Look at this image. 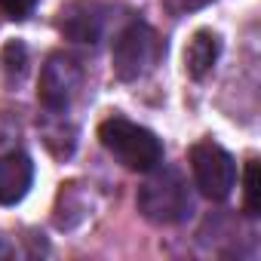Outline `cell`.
<instances>
[{"label": "cell", "instance_id": "6da1fadb", "mask_svg": "<svg viewBox=\"0 0 261 261\" xmlns=\"http://www.w3.org/2000/svg\"><path fill=\"white\" fill-rule=\"evenodd\" d=\"M98 142L105 151L120 160L133 172H151L163 160V142L151 133V129L126 120V117H108L98 126Z\"/></svg>", "mask_w": 261, "mask_h": 261}, {"label": "cell", "instance_id": "7a4b0ae2", "mask_svg": "<svg viewBox=\"0 0 261 261\" xmlns=\"http://www.w3.org/2000/svg\"><path fill=\"white\" fill-rule=\"evenodd\" d=\"M136 203H139V212L154 224H178L194 209L185 175L178 169H157V166L139 188Z\"/></svg>", "mask_w": 261, "mask_h": 261}, {"label": "cell", "instance_id": "3957f363", "mask_svg": "<svg viewBox=\"0 0 261 261\" xmlns=\"http://www.w3.org/2000/svg\"><path fill=\"white\" fill-rule=\"evenodd\" d=\"M160 53H163V40L157 37V31L148 22H133V25H126L114 40V53H111L114 74L120 80H126V83L139 80L157 65Z\"/></svg>", "mask_w": 261, "mask_h": 261}, {"label": "cell", "instance_id": "277c9868", "mask_svg": "<svg viewBox=\"0 0 261 261\" xmlns=\"http://www.w3.org/2000/svg\"><path fill=\"white\" fill-rule=\"evenodd\" d=\"M191 160V172H194V185L200 188L203 197L209 200H227L233 185H237V163L233 157L212 139L197 142L188 154Z\"/></svg>", "mask_w": 261, "mask_h": 261}, {"label": "cell", "instance_id": "5b68a950", "mask_svg": "<svg viewBox=\"0 0 261 261\" xmlns=\"http://www.w3.org/2000/svg\"><path fill=\"white\" fill-rule=\"evenodd\" d=\"M83 86V68L77 59L56 53L46 59L43 71H40V83H37V98L49 114H65L71 108V101L77 98Z\"/></svg>", "mask_w": 261, "mask_h": 261}, {"label": "cell", "instance_id": "8992f818", "mask_svg": "<svg viewBox=\"0 0 261 261\" xmlns=\"http://www.w3.org/2000/svg\"><path fill=\"white\" fill-rule=\"evenodd\" d=\"M34 181V163L22 151H10L0 157V206H16L25 200Z\"/></svg>", "mask_w": 261, "mask_h": 261}, {"label": "cell", "instance_id": "52a82bcc", "mask_svg": "<svg viewBox=\"0 0 261 261\" xmlns=\"http://www.w3.org/2000/svg\"><path fill=\"white\" fill-rule=\"evenodd\" d=\"M218 53H221V40H218L215 31H209V28L194 31V37H191V43H188V49H185V71H188L194 80H203V77L215 68Z\"/></svg>", "mask_w": 261, "mask_h": 261}, {"label": "cell", "instance_id": "ba28073f", "mask_svg": "<svg viewBox=\"0 0 261 261\" xmlns=\"http://www.w3.org/2000/svg\"><path fill=\"white\" fill-rule=\"evenodd\" d=\"M59 28L68 37L80 40V43H95L98 31H101V16H95V7H86V4L83 7H71V10L62 13Z\"/></svg>", "mask_w": 261, "mask_h": 261}, {"label": "cell", "instance_id": "9c48e42d", "mask_svg": "<svg viewBox=\"0 0 261 261\" xmlns=\"http://www.w3.org/2000/svg\"><path fill=\"white\" fill-rule=\"evenodd\" d=\"M243 197H246V212L249 215H258V209H261V197H258V163L255 160H249L246 163V175H243Z\"/></svg>", "mask_w": 261, "mask_h": 261}, {"label": "cell", "instance_id": "30bf717a", "mask_svg": "<svg viewBox=\"0 0 261 261\" xmlns=\"http://www.w3.org/2000/svg\"><path fill=\"white\" fill-rule=\"evenodd\" d=\"M4 68L10 74H22L25 71V46L22 43H7V49H4Z\"/></svg>", "mask_w": 261, "mask_h": 261}, {"label": "cell", "instance_id": "8fae6325", "mask_svg": "<svg viewBox=\"0 0 261 261\" xmlns=\"http://www.w3.org/2000/svg\"><path fill=\"white\" fill-rule=\"evenodd\" d=\"M37 0H0V10H4L10 19H25L34 10Z\"/></svg>", "mask_w": 261, "mask_h": 261}, {"label": "cell", "instance_id": "7c38bea8", "mask_svg": "<svg viewBox=\"0 0 261 261\" xmlns=\"http://www.w3.org/2000/svg\"><path fill=\"white\" fill-rule=\"evenodd\" d=\"M10 252H13V249H10V246H7V243H4V237H0V258H7V255H10Z\"/></svg>", "mask_w": 261, "mask_h": 261}]
</instances>
